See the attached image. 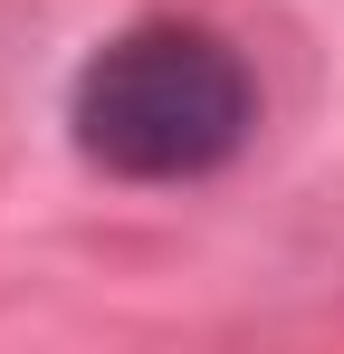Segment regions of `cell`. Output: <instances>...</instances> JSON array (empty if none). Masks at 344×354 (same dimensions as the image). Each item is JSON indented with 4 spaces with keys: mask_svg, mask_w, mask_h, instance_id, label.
<instances>
[{
    "mask_svg": "<svg viewBox=\"0 0 344 354\" xmlns=\"http://www.w3.org/2000/svg\"><path fill=\"white\" fill-rule=\"evenodd\" d=\"M258 124V77L201 19L115 29L67 86V144L106 182H211Z\"/></svg>",
    "mask_w": 344,
    "mask_h": 354,
    "instance_id": "cell-1",
    "label": "cell"
}]
</instances>
